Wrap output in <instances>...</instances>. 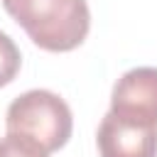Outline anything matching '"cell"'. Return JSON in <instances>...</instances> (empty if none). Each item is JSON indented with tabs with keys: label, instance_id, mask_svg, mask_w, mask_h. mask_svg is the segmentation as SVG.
<instances>
[{
	"label": "cell",
	"instance_id": "obj_1",
	"mask_svg": "<svg viewBox=\"0 0 157 157\" xmlns=\"http://www.w3.org/2000/svg\"><path fill=\"white\" fill-rule=\"evenodd\" d=\"M7 135L20 140L39 157L61 150L74 130V115L66 101L47 88H32L17 96L5 115Z\"/></svg>",
	"mask_w": 157,
	"mask_h": 157
},
{
	"label": "cell",
	"instance_id": "obj_2",
	"mask_svg": "<svg viewBox=\"0 0 157 157\" xmlns=\"http://www.w3.org/2000/svg\"><path fill=\"white\" fill-rule=\"evenodd\" d=\"M7 15L47 52H71L83 44L91 12L86 0H2Z\"/></svg>",
	"mask_w": 157,
	"mask_h": 157
},
{
	"label": "cell",
	"instance_id": "obj_3",
	"mask_svg": "<svg viewBox=\"0 0 157 157\" xmlns=\"http://www.w3.org/2000/svg\"><path fill=\"white\" fill-rule=\"evenodd\" d=\"M110 113L125 120L157 125V66L125 71L113 86Z\"/></svg>",
	"mask_w": 157,
	"mask_h": 157
},
{
	"label": "cell",
	"instance_id": "obj_4",
	"mask_svg": "<svg viewBox=\"0 0 157 157\" xmlns=\"http://www.w3.org/2000/svg\"><path fill=\"white\" fill-rule=\"evenodd\" d=\"M96 142L101 157H157V125L125 120L108 110Z\"/></svg>",
	"mask_w": 157,
	"mask_h": 157
},
{
	"label": "cell",
	"instance_id": "obj_5",
	"mask_svg": "<svg viewBox=\"0 0 157 157\" xmlns=\"http://www.w3.org/2000/svg\"><path fill=\"white\" fill-rule=\"evenodd\" d=\"M20 66H22V54L17 44L10 39V34L0 32V88L17 76Z\"/></svg>",
	"mask_w": 157,
	"mask_h": 157
},
{
	"label": "cell",
	"instance_id": "obj_6",
	"mask_svg": "<svg viewBox=\"0 0 157 157\" xmlns=\"http://www.w3.org/2000/svg\"><path fill=\"white\" fill-rule=\"evenodd\" d=\"M0 157H39L37 152H32L29 147H25L20 140H15L12 135H5L0 140Z\"/></svg>",
	"mask_w": 157,
	"mask_h": 157
}]
</instances>
